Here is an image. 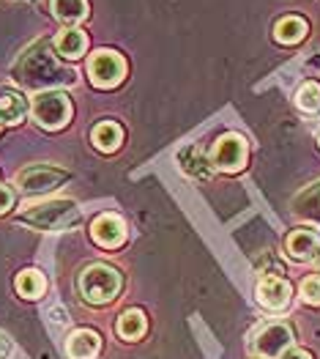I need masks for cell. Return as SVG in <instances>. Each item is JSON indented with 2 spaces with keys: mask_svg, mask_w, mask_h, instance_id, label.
<instances>
[{
  "mask_svg": "<svg viewBox=\"0 0 320 359\" xmlns=\"http://www.w3.org/2000/svg\"><path fill=\"white\" fill-rule=\"evenodd\" d=\"M14 80L30 90H53L63 88V86H74L77 74L74 69L63 66L58 60V55L53 53V47L47 41H36L33 47H28L20 60L14 63Z\"/></svg>",
  "mask_w": 320,
  "mask_h": 359,
  "instance_id": "obj_1",
  "label": "cell"
},
{
  "mask_svg": "<svg viewBox=\"0 0 320 359\" xmlns=\"http://www.w3.org/2000/svg\"><path fill=\"white\" fill-rule=\"evenodd\" d=\"M20 222H25L36 231H66L80 222V209L69 198H53L41 203H30L20 211Z\"/></svg>",
  "mask_w": 320,
  "mask_h": 359,
  "instance_id": "obj_2",
  "label": "cell"
},
{
  "mask_svg": "<svg viewBox=\"0 0 320 359\" xmlns=\"http://www.w3.org/2000/svg\"><path fill=\"white\" fill-rule=\"evenodd\" d=\"M77 288H80V297L88 304L104 307V304L118 299V294L123 288V274L118 269H113L110 264H90V266H85V269L80 271Z\"/></svg>",
  "mask_w": 320,
  "mask_h": 359,
  "instance_id": "obj_3",
  "label": "cell"
},
{
  "mask_svg": "<svg viewBox=\"0 0 320 359\" xmlns=\"http://www.w3.org/2000/svg\"><path fill=\"white\" fill-rule=\"evenodd\" d=\"M30 116H33V121H36L41 129L58 132V129H63V126L71 121L74 107H71V99H69L66 90H60V88L39 90V93H33V99H30Z\"/></svg>",
  "mask_w": 320,
  "mask_h": 359,
  "instance_id": "obj_4",
  "label": "cell"
},
{
  "mask_svg": "<svg viewBox=\"0 0 320 359\" xmlns=\"http://www.w3.org/2000/svg\"><path fill=\"white\" fill-rule=\"evenodd\" d=\"M126 58L116 50H96L88 58V80L93 88L110 90L118 88L126 77Z\"/></svg>",
  "mask_w": 320,
  "mask_h": 359,
  "instance_id": "obj_5",
  "label": "cell"
},
{
  "mask_svg": "<svg viewBox=\"0 0 320 359\" xmlns=\"http://www.w3.org/2000/svg\"><path fill=\"white\" fill-rule=\"evenodd\" d=\"M293 346V330L285 321H268L255 330L249 351L258 359H279Z\"/></svg>",
  "mask_w": 320,
  "mask_h": 359,
  "instance_id": "obj_6",
  "label": "cell"
},
{
  "mask_svg": "<svg viewBox=\"0 0 320 359\" xmlns=\"http://www.w3.org/2000/svg\"><path fill=\"white\" fill-rule=\"evenodd\" d=\"M208 159H211V168L219 173H238V170H244V165L249 159V146L241 135L228 132L214 143Z\"/></svg>",
  "mask_w": 320,
  "mask_h": 359,
  "instance_id": "obj_7",
  "label": "cell"
},
{
  "mask_svg": "<svg viewBox=\"0 0 320 359\" xmlns=\"http://www.w3.org/2000/svg\"><path fill=\"white\" fill-rule=\"evenodd\" d=\"M69 181V173L55 165H28L17 173V187L25 195H47Z\"/></svg>",
  "mask_w": 320,
  "mask_h": 359,
  "instance_id": "obj_8",
  "label": "cell"
},
{
  "mask_svg": "<svg viewBox=\"0 0 320 359\" xmlns=\"http://www.w3.org/2000/svg\"><path fill=\"white\" fill-rule=\"evenodd\" d=\"M255 299L268 313H282L293 299V285L282 274H263L255 288Z\"/></svg>",
  "mask_w": 320,
  "mask_h": 359,
  "instance_id": "obj_9",
  "label": "cell"
},
{
  "mask_svg": "<svg viewBox=\"0 0 320 359\" xmlns=\"http://www.w3.org/2000/svg\"><path fill=\"white\" fill-rule=\"evenodd\" d=\"M90 239L102 250H118V247H123V241L129 239V228H126L123 217L107 211V214H99L90 222Z\"/></svg>",
  "mask_w": 320,
  "mask_h": 359,
  "instance_id": "obj_10",
  "label": "cell"
},
{
  "mask_svg": "<svg viewBox=\"0 0 320 359\" xmlns=\"http://www.w3.org/2000/svg\"><path fill=\"white\" fill-rule=\"evenodd\" d=\"M285 252L295 264H309L320 252V233L312 228H295L285 239Z\"/></svg>",
  "mask_w": 320,
  "mask_h": 359,
  "instance_id": "obj_11",
  "label": "cell"
},
{
  "mask_svg": "<svg viewBox=\"0 0 320 359\" xmlns=\"http://www.w3.org/2000/svg\"><path fill=\"white\" fill-rule=\"evenodd\" d=\"M102 351V334L93 330H74L66 340L69 359H96Z\"/></svg>",
  "mask_w": 320,
  "mask_h": 359,
  "instance_id": "obj_12",
  "label": "cell"
},
{
  "mask_svg": "<svg viewBox=\"0 0 320 359\" xmlns=\"http://www.w3.org/2000/svg\"><path fill=\"white\" fill-rule=\"evenodd\" d=\"M53 50L66 60L83 58V55L88 53V33L80 28L60 30L58 36H55V41H53Z\"/></svg>",
  "mask_w": 320,
  "mask_h": 359,
  "instance_id": "obj_13",
  "label": "cell"
},
{
  "mask_svg": "<svg viewBox=\"0 0 320 359\" xmlns=\"http://www.w3.org/2000/svg\"><path fill=\"white\" fill-rule=\"evenodd\" d=\"M50 8H53V17L69 28L85 22L88 14H90L88 0H50Z\"/></svg>",
  "mask_w": 320,
  "mask_h": 359,
  "instance_id": "obj_14",
  "label": "cell"
},
{
  "mask_svg": "<svg viewBox=\"0 0 320 359\" xmlns=\"http://www.w3.org/2000/svg\"><path fill=\"white\" fill-rule=\"evenodd\" d=\"M90 143H93V149H99L102 154H113L123 143V129L118 126L116 121H102V123H96L90 129Z\"/></svg>",
  "mask_w": 320,
  "mask_h": 359,
  "instance_id": "obj_15",
  "label": "cell"
},
{
  "mask_svg": "<svg viewBox=\"0 0 320 359\" xmlns=\"http://www.w3.org/2000/svg\"><path fill=\"white\" fill-rule=\"evenodd\" d=\"M28 116V102L17 90H3L0 93V123L3 126H17Z\"/></svg>",
  "mask_w": 320,
  "mask_h": 359,
  "instance_id": "obj_16",
  "label": "cell"
},
{
  "mask_svg": "<svg viewBox=\"0 0 320 359\" xmlns=\"http://www.w3.org/2000/svg\"><path fill=\"white\" fill-rule=\"evenodd\" d=\"M307 33H309L307 20H304V17H295V14L282 17V20L274 25V39H277L279 44H285V47H293V44L304 41Z\"/></svg>",
  "mask_w": 320,
  "mask_h": 359,
  "instance_id": "obj_17",
  "label": "cell"
},
{
  "mask_svg": "<svg viewBox=\"0 0 320 359\" xmlns=\"http://www.w3.org/2000/svg\"><path fill=\"white\" fill-rule=\"evenodd\" d=\"M148 330V318L143 310H137V307H132V310H126V313H120V318H118L116 324V332L120 340H129V343H134V340H140Z\"/></svg>",
  "mask_w": 320,
  "mask_h": 359,
  "instance_id": "obj_18",
  "label": "cell"
},
{
  "mask_svg": "<svg viewBox=\"0 0 320 359\" xmlns=\"http://www.w3.org/2000/svg\"><path fill=\"white\" fill-rule=\"evenodd\" d=\"M14 288L22 299H41L47 291V277L39 269H22L14 280Z\"/></svg>",
  "mask_w": 320,
  "mask_h": 359,
  "instance_id": "obj_19",
  "label": "cell"
},
{
  "mask_svg": "<svg viewBox=\"0 0 320 359\" xmlns=\"http://www.w3.org/2000/svg\"><path fill=\"white\" fill-rule=\"evenodd\" d=\"M293 211L295 217L301 219H309V222H320V181L307 187L295 201H293Z\"/></svg>",
  "mask_w": 320,
  "mask_h": 359,
  "instance_id": "obj_20",
  "label": "cell"
},
{
  "mask_svg": "<svg viewBox=\"0 0 320 359\" xmlns=\"http://www.w3.org/2000/svg\"><path fill=\"white\" fill-rule=\"evenodd\" d=\"M295 107L304 116H318L320 113V83L307 80L301 88L295 90Z\"/></svg>",
  "mask_w": 320,
  "mask_h": 359,
  "instance_id": "obj_21",
  "label": "cell"
},
{
  "mask_svg": "<svg viewBox=\"0 0 320 359\" xmlns=\"http://www.w3.org/2000/svg\"><path fill=\"white\" fill-rule=\"evenodd\" d=\"M181 159H189V165H183V170L189 176H197V179H211L214 168H211V159H203L195 149H183L181 151Z\"/></svg>",
  "mask_w": 320,
  "mask_h": 359,
  "instance_id": "obj_22",
  "label": "cell"
},
{
  "mask_svg": "<svg viewBox=\"0 0 320 359\" xmlns=\"http://www.w3.org/2000/svg\"><path fill=\"white\" fill-rule=\"evenodd\" d=\"M301 299L312 307H320V274H309L301 280Z\"/></svg>",
  "mask_w": 320,
  "mask_h": 359,
  "instance_id": "obj_23",
  "label": "cell"
},
{
  "mask_svg": "<svg viewBox=\"0 0 320 359\" xmlns=\"http://www.w3.org/2000/svg\"><path fill=\"white\" fill-rule=\"evenodd\" d=\"M11 206H14V189L0 184V214H6Z\"/></svg>",
  "mask_w": 320,
  "mask_h": 359,
  "instance_id": "obj_24",
  "label": "cell"
},
{
  "mask_svg": "<svg viewBox=\"0 0 320 359\" xmlns=\"http://www.w3.org/2000/svg\"><path fill=\"white\" fill-rule=\"evenodd\" d=\"M279 359H312V354H309V351H304V348H293L291 346V348H288Z\"/></svg>",
  "mask_w": 320,
  "mask_h": 359,
  "instance_id": "obj_25",
  "label": "cell"
},
{
  "mask_svg": "<svg viewBox=\"0 0 320 359\" xmlns=\"http://www.w3.org/2000/svg\"><path fill=\"white\" fill-rule=\"evenodd\" d=\"M11 351H14V348H11V340H8L6 334H0V359H8Z\"/></svg>",
  "mask_w": 320,
  "mask_h": 359,
  "instance_id": "obj_26",
  "label": "cell"
},
{
  "mask_svg": "<svg viewBox=\"0 0 320 359\" xmlns=\"http://www.w3.org/2000/svg\"><path fill=\"white\" fill-rule=\"evenodd\" d=\"M315 266H318V269H320V252H318V255H315Z\"/></svg>",
  "mask_w": 320,
  "mask_h": 359,
  "instance_id": "obj_27",
  "label": "cell"
},
{
  "mask_svg": "<svg viewBox=\"0 0 320 359\" xmlns=\"http://www.w3.org/2000/svg\"><path fill=\"white\" fill-rule=\"evenodd\" d=\"M318 143H320V135H318Z\"/></svg>",
  "mask_w": 320,
  "mask_h": 359,
  "instance_id": "obj_28",
  "label": "cell"
},
{
  "mask_svg": "<svg viewBox=\"0 0 320 359\" xmlns=\"http://www.w3.org/2000/svg\"><path fill=\"white\" fill-rule=\"evenodd\" d=\"M255 359H258V357H255Z\"/></svg>",
  "mask_w": 320,
  "mask_h": 359,
  "instance_id": "obj_29",
  "label": "cell"
}]
</instances>
